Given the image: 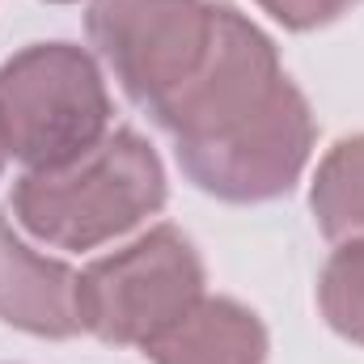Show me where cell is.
I'll return each mask as SVG.
<instances>
[{
  "mask_svg": "<svg viewBox=\"0 0 364 364\" xmlns=\"http://www.w3.org/2000/svg\"><path fill=\"white\" fill-rule=\"evenodd\" d=\"M97 55L170 136L182 174L225 203L288 195L314 153V114L275 43L225 0H93Z\"/></svg>",
  "mask_w": 364,
  "mask_h": 364,
  "instance_id": "cell-1",
  "label": "cell"
},
{
  "mask_svg": "<svg viewBox=\"0 0 364 364\" xmlns=\"http://www.w3.org/2000/svg\"><path fill=\"white\" fill-rule=\"evenodd\" d=\"M166 208L157 149L114 127L85 157L60 170H26L13 182V216L55 250H97Z\"/></svg>",
  "mask_w": 364,
  "mask_h": 364,
  "instance_id": "cell-2",
  "label": "cell"
},
{
  "mask_svg": "<svg viewBox=\"0 0 364 364\" xmlns=\"http://www.w3.org/2000/svg\"><path fill=\"white\" fill-rule=\"evenodd\" d=\"M102 68L77 43H34L0 64V140L26 170H60L110 136Z\"/></svg>",
  "mask_w": 364,
  "mask_h": 364,
  "instance_id": "cell-3",
  "label": "cell"
},
{
  "mask_svg": "<svg viewBox=\"0 0 364 364\" xmlns=\"http://www.w3.org/2000/svg\"><path fill=\"white\" fill-rule=\"evenodd\" d=\"M203 279L191 237L174 225H157L77 275L81 331L114 348H144L203 296Z\"/></svg>",
  "mask_w": 364,
  "mask_h": 364,
  "instance_id": "cell-4",
  "label": "cell"
},
{
  "mask_svg": "<svg viewBox=\"0 0 364 364\" xmlns=\"http://www.w3.org/2000/svg\"><path fill=\"white\" fill-rule=\"evenodd\" d=\"M0 322L38 339H73L81 331L77 275L47 255H34L13 233L4 212H0Z\"/></svg>",
  "mask_w": 364,
  "mask_h": 364,
  "instance_id": "cell-5",
  "label": "cell"
},
{
  "mask_svg": "<svg viewBox=\"0 0 364 364\" xmlns=\"http://www.w3.org/2000/svg\"><path fill=\"white\" fill-rule=\"evenodd\" d=\"M153 364H267L272 339L255 309L233 296H199L170 331L140 348Z\"/></svg>",
  "mask_w": 364,
  "mask_h": 364,
  "instance_id": "cell-6",
  "label": "cell"
},
{
  "mask_svg": "<svg viewBox=\"0 0 364 364\" xmlns=\"http://www.w3.org/2000/svg\"><path fill=\"white\" fill-rule=\"evenodd\" d=\"M309 208L322 229V237L352 242L364 237V132L343 136L322 161L309 186Z\"/></svg>",
  "mask_w": 364,
  "mask_h": 364,
  "instance_id": "cell-7",
  "label": "cell"
},
{
  "mask_svg": "<svg viewBox=\"0 0 364 364\" xmlns=\"http://www.w3.org/2000/svg\"><path fill=\"white\" fill-rule=\"evenodd\" d=\"M318 305L331 331L364 348V237L339 242L318 275Z\"/></svg>",
  "mask_w": 364,
  "mask_h": 364,
  "instance_id": "cell-8",
  "label": "cell"
},
{
  "mask_svg": "<svg viewBox=\"0 0 364 364\" xmlns=\"http://www.w3.org/2000/svg\"><path fill=\"white\" fill-rule=\"evenodd\" d=\"M255 4H259L263 13H272L284 30L305 34V30H322V26L339 21V17H343L348 9H356L360 0H255Z\"/></svg>",
  "mask_w": 364,
  "mask_h": 364,
  "instance_id": "cell-9",
  "label": "cell"
},
{
  "mask_svg": "<svg viewBox=\"0 0 364 364\" xmlns=\"http://www.w3.org/2000/svg\"><path fill=\"white\" fill-rule=\"evenodd\" d=\"M4 157H9V153H4V140H0V170H4Z\"/></svg>",
  "mask_w": 364,
  "mask_h": 364,
  "instance_id": "cell-10",
  "label": "cell"
},
{
  "mask_svg": "<svg viewBox=\"0 0 364 364\" xmlns=\"http://www.w3.org/2000/svg\"><path fill=\"white\" fill-rule=\"evenodd\" d=\"M51 4H73V0H51Z\"/></svg>",
  "mask_w": 364,
  "mask_h": 364,
  "instance_id": "cell-11",
  "label": "cell"
}]
</instances>
